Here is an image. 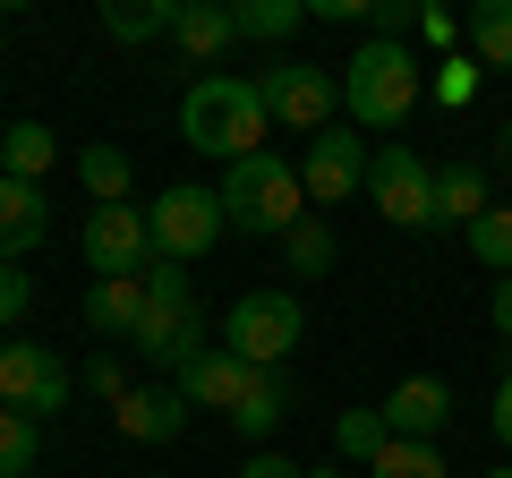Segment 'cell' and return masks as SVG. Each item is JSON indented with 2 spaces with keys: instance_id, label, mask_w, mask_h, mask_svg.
<instances>
[{
  "instance_id": "cell-29",
  "label": "cell",
  "mask_w": 512,
  "mask_h": 478,
  "mask_svg": "<svg viewBox=\"0 0 512 478\" xmlns=\"http://www.w3.org/2000/svg\"><path fill=\"white\" fill-rule=\"evenodd\" d=\"M282 257H291V274H333V231L308 214L291 239H282Z\"/></svg>"
},
{
  "instance_id": "cell-9",
  "label": "cell",
  "mask_w": 512,
  "mask_h": 478,
  "mask_svg": "<svg viewBox=\"0 0 512 478\" xmlns=\"http://www.w3.org/2000/svg\"><path fill=\"white\" fill-rule=\"evenodd\" d=\"M128 350L146 359V368H171V376H188L205 359V316H197V299H146V325L128 333Z\"/></svg>"
},
{
  "instance_id": "cell-30",
  "label": "cell",
  "mask_w": 512,
  "mask_h": 478,
  "mask_svg": "<svg viewBox=\"0 0 512 478\" xmlns=\"http://www.w3.org/2000/svg\"><path fill=\"white\" fill-rule=\"evenodd\" d=\"M26 308H35V282H26V274H18V265H0V333L18 325V316H26Z\"/></svg>"
},
{
  "instance_id": "cell-22",
  "label": "cell",
  "mask_w": 512,
  "mask_h": 478,
  "mask_svg": "<svg viewBox=\"0 0 512 478\" xmlns=\"http://www.w3.org/2000/svg\"><path fill=\"white\" fill-rule=\"evenodd\" d=\"M171 26H180V0H111L103 9L111 43H154V35H171Z\"/></svg>"
},
{
  "instance_id": "cell-14",
  "label": "cell",
  "mask_w": 512,
  "mask_h": 478,
  "mask_svg": "<svg viewBox=\"0 0 512 478\" xmlns=\"http://www.w3.org/2000/svg\"><path fill=\"white\" fill-rule=\"evenodd\" d=\"M248 385H256V368H248V359H231V350H205V359H197V368H188L180 376V393H188V410H222V419H231V410L239 402H248Z\"/></svg>"
},
{
  "instance_id": "cell-36",
  "label": "cell",
  "mask_w": 512,
  "mask_h": 478,
  "mask_svg": "<svg viewBox=\"0 0 512 478\" xmlns=\"http://www.w3.org/2000/svg\"><path fill=\"white\" fill-rule=\"evenodd\" d=\"M495 333H504V342H512V274L495 282Z\"/></svg>"
},
{
  "instance_id": "cell-25",
  "label": "cell",
  "mask_w": 512,
  "mask_h": 478,
  "mask_svg": "<svg viewBox=\"0 0 512 478\" xmlns=\"http://www.w3.org/2000/svg\"><path fill=\"white\" fill-rule=\"evenodd\" d=\"M77 180L94 188V205H128V180H137V171H128L120 146H86L77 154Z\"/></svg>"
},
{
  "instance_id": "cell-16",
  "label": "cell",
  "mask_w": 512,
  "mask_h": 478,
  "mask_svg": "<svg viewBox=\"0 0 512 478\" xmlns=\"http://www.w3.org/2000/svg\"><path fill=\"white\" fill-rule=\"evenodd\" d=\"M171 43H180L188 60H222L239 43V9H222V0H180V26H171Z\"/></svg>"
},
{
  "instance_id": "cell-18",
  "label": "cell",
  "mask_w": 512,
  "mask_h": 478,
  "mask_svg": "<svg viewBox=\"0 0 512 478\" xmlns=\"http://www.w3.org/2000/svg\"><path fill=\"white\" fill-rule=\"evenodd\" d=\"M60 163V137L43 129V120H18V129H0V180H26L43 188V171Z\"/></svg>"
},
{
  "instance_id": "cell-12",
  "label": "cell",
  "mask_w": 512,
  "mask_h": 478,
  "mask_svg": "<svg viewBox=\"0 0 512 478\" xmlns=\"http://www.w3.org/2000/svg\"><path fill=\"white\" fill-rule=\"evenodd\" d=\"M384 427H393V436H410V444H436V427L453 419V385H444V376H402V385L384 393Z\"/></svg>"
},
{
  "instance_id": "cell-37",
  "label": "cell",
  "mask_w": 512,
  "mask_h": 478,
  "mask_svg": "<svg viewBox=\"0 0 512 478\" xmlns=\"http://www.w3.org/2000/svg\"><path fill=\"white\" fill-rule=\"evenodd\" d=\"M308 478H342V461H308Z\"/></svg>"
},
{
  "instance_id": "cell-23",
  "label": "cell",
  "mask_w": 512,
  "mask_h": 478,
  "mask_svg": "<svg viewBox=\"0 0 512 478\" xmlns=\"http://www.w3.org/2000/svg\"><path fill=\"white\" fill-rule=\"evenodd\" d=\"M384 444H393L384 410H342V419H333V453H342V461H359V470L384 453Z\"/></svg>"
},
{
  "instance_id": "cell-38",
  "label": "cell",
  "mask_w": 512,
  "mask_h": 478,
  "mask_svg": "<svg viewBox=\"0 0 512 478\" xmlns=\"http://www.w3.org/2000/svg\"><path fill=\"white\" fill-rule=\"evenodd\" d=\"M504 171H512V111H504Z\"/></svg>"
},
{
  "instance_id": "cell-7",
  "label": "cell",
  "mask_w": 512,
  "mask_h": 478,
  "mask_svg": "<svg viewBox=\"0 0 512 478\" xmlns=\"http://www.w3.org/2000/svg\"><path fill=\"white\" fill-rule=\"evenodd\" d=\"M367 197H376V214L393 222V231H427L436 222V171H427L419 146H376V163H367Z\"/></svg>"
},
{
  "instance_id": "cell-26",
  "label": "cell",
  "mask_w": 512,
  "mask_h": 478,
  "mask_svg": "<svg viewBox=\"0 0 512 478\" xmlns=\"http://www.w3.org/2000/svg\"><path fill=\"white\" fill-rule=\"evenodd\" d=\"M43 461V419L26 410H0V478H26Z\"/></svg>"
},
{
  "instance_id": "cell-2",
  "label": "cell",
  "mask_w": 512,
  "mask_h": 478,
  "mask_svg": "<svg viewBox=\"0 0 512 478\" xmlns=\"http://www.w3.org/2000/svg\"><path fill=\"white\" fill-rule=\"evenodd\" d=\"M419 94H427V69H419V52L410 43H384V35H367L359 52L342 60V111H350V129H402L410 111H419Z\"/></svg>"
},
{
  "instance_id": "cell-19",
  "label": "cell",
  "mask_w": 512,
  "mask_h": 478,
  "mask_svg": "<svg viewBox=\"0 0 512 478\" xmlns=\"http://www.w3.org/2000/svg\"><path fill=\"white\" fill-rule=\"evenodd\" d=\"M282 419H291V385H282V368H256V385H248V402L231 410V427H239L248 444H265Z\"/></svg>"
},
{
  "instance_id": "cell-13",
  "label": "cell",
  "mask_w": 512,
  "mask_h": 478,
  "mask_svg": "<svg viewBox=\"0 0 512 478\" xmlns=\"http://www.w3.org/2000/svg\"><path fill=\"white\" fill-rule=\"evenodd\" d=\"M111 410H120V436H137V444H171L188 427V393L180 385H128Z\"/></svg>"
},
{
  "instance_id": "cell-35",
  "label": "cell",
  "mask_w": 512,
  "mask_h": 478,
  "mask_svg": "<svg viewBox=\"0 0 512 478\" xmlns=\"http://www.w3.org/2000/svg\"><path fill=\"white\" fill-rule=\"evenodd\" d=\"M239 478H308V470H299V461H282V453H248V470H239Z\"/></svg>"
},
{
  "instance_id": "cell-20",
  "label": "cell",
  "mask_w": 512,
  "mask_h": 478,
  "mask_svg": "<svg viewBox=\"0 0 512 478\" xmlns=\"http://www.w3.org/2000/svg\"><path fill=\"white\" fill-rule=\"evenodd\" d=\"M487 205L495 197H487V171H478V163H444L436 171V222H461V231H470Z\"/></svg>"
},
{
  "instance_id": "cell-31",
  "label": "cell",
  "mask_w": 512,
  "mask_h": 478,
  "mask_svg": "<svg viewBox=\"0 0 512 478\" xmlns=\"http://www.w3.org/2000/svg\"><path fill=\"white\" fill-rule=\"evenodd\" d=\"M478 94V60H444L436 69V103H470Z\"/></svg>"
},
{
  "instance_id": "cell-3",
  "label": "cell",
  "mask_w": 512,
  "mask_h": 478,
  "mask_svg": "<svg viewBox=\"0 0 512 478\" xmlns=\"http://www.w3.org/2000/svg\"><path fill=\"white\" fill-rule=\"evenodd\" d=\"M222 222H231V231H256V239H291L299 222H308V180H299V163H282V154L231 163L222 171Z\"/></svg>"
},
{
  "instance_id": "cell-4",
  "label": "cell",
  "mask_w": 512,
  "mask_h": 478,
  "mask_svg": "<svg viewBox=\"0 0 512 478\" xmlns=\"http://www.w3.org/2000/svg\"><path fill=\"white\" fill-rule=\"evenodd\" d=\"M299 342H308V308H299L291 291H248L222 316V350L248 359V368H282Z\"/></svg>"
},
{
  "instance_id": "cell-39",
  "label": "cell",
  "mask_w": 512,
  "mask_h": 478,
  "mask_svg": "<svg viewBox=\"0 0 512 478\" xmlns=\"http://www.w3.org/2000/svg\"><path fill=\"white\" fill-rule=\"evenodd\" d=\"M487 478H512V461H495V470H487Z\"/></svg>"
},
{
  "instance_id": "cell-10",
  "label": "cell",
  "mask_w": 512,
  "mask_h": 478,
  "mask_svg": "<svg viewBox=\"0 0 512 478\" xmlns=\"http://www.w3.org/2000/svg\"><path fill=\"white\" fill-rule=\"evenodd\" d=\"M86 265L103 282H137L154 265V231H146V214L137 205H94L86 214Z\"/></svg>"
},
{
  "instance_id": "cell-32",
  "label": "cell",
  "mask_w": 512,
  "mask_h": 478,
  "mask_svg": "<svg viewBox=\"0 0 512 478\" xmlns=\"http://www.w3.org/2000/svg\"><path fill=\"white\" fill-rule=\"evenodd\" d=\"M86 393H94V402H120V393H128L120 359H86Z\"/></svg>"
},
{
  "instance_id": "cell-15",
  "label": "cell",
  "mask_w": 512,
  "mask_h": 478,
  "mask_svg": "<svg viewBox=\"0 0 512 478\" xmlns=\"http://www.w3.org/2000/svg\"><path fill=\"white\" fill-rule=\"evenodd\" d=\"M43 231H52V205H43V188L0 180V265L35 257V248H43Z\"/></svg>"
},
{
  "instance_id": "cell-5",
  "label": "cell",
  "mask_w": 512,
  "mask_h": 478,
  "mask_svg": "<svg viewBox=\"0 0 512 478\" xmlns=\"http://www.w3.org/2000/svg\"><path fill=\"white\" fill-rule=\"evenodd\" d=\"M256 94H265V120H282V129H299V137H325L333 111H342V69L274 60V69L256 77Z\"/></svg>"
},
{
  "instance_id": "cell-21",
  "label": "cell",
  "mask_w": 512,
  "mask_h": 478,
  "mask_svg": "<svg viewBox=\"0 0 512 478\" xmlns=\"http://www.w3.org/2000/svg\"><path fill=\"white\" fill-rule=\"evenodd\" d=\"M461 35H470L478 69H512V0H478L470 18H461Z\"/></svg>"
},
{
  "instance_id": "cell-1",
  "label": "cell",
  "mask_w": 512,
  "mask_h": 478,
  "mask_svg": "<svg viewBox=\"0 0 512 478\" xmlns=\"http://www.w3.org/2000/svg\"><path fill=\"white\" fill-rule=\"evenodd\" d=\"M265 94H256V77H197V86L180 94V137L197 154H214L222 171L231 163H248V154H265Z\"/></svg>"
},
{
  "instance_id": "cell-17",
  "label": "cell",
  "mask_w": 512,
  "mask_h": 478,
  "mask_svg": "<svg viewBox=\"0 0 512 478\" xmlns=\"http://www.w3.org/2000/svg\"><path fill=\"white\" fill-rule=\"evenodd\" d=\"M137 325H146V274H137V282H94V291H86V333L128 342Z\"/></svg>"
},
{
  "instance_id": "cell-11",
  "label": "cell",
  "mask_w": 512,
  "mask_h": 478,
  "mask_svg": "<svg viewBox=\"0 0 512 478\" xmlns=\"http://www.w3.org/2000/svg\"><path fill=\"white\" fill-rule=\"evenodd\" d=\"M367 163H376V154L359 146V129H350V120H333L325 137H308V154H299V180H308V205H342V197H359Z\"/></svg>"
},
{
  "instance_id": "cell-34",
  "label": "cell",
  "mask_w": 512,
  "mask_h": 478,
  "mask_svg": "<svg viewBox=\"0 0 512 478\" xmlns=\"http://www.w3.org/2000/svg\"><path fill=\"white\" fill-rule=\"evenodd\" d=\"M495 444H504V453H512V368L495 376Z\"/></svg>"
},
{
  "instance_id": "cell-28",
  "label": "cell",
  "mask_w": 512,
  "mask_h": 478,
  "mask_svg": "<svg viewBox=\"0 0 512 478\" xmlns=\"http://www.w3.org/2000/svg\"><path fill=\"white\" fill-rule=\"evenodd\" d=\"M367 478H444V453H436V444H410V436H393L376 461H367Z\"/></svg>"
},
{
  "instance_id": "cell-24",
  "label": "cell",
  "mask_w": 512,
  "mask_h": 478,
  "mask_svg": "<svg viewBox=\"0 0 512 478\" xmlns=\"http://www.w3.org/2000/svg\"><path fill=\"white\" fill-rule=\"evenodd\" d=\"M461 239H470V257L487 265L495 282L512 274V205H487V214H478V222H470V231H461Z\"/></svg>"
},
{
  "instance_id": "cell-33",
  "label": "cell",
  "mask_w": 512,
  "mask_h": 478,
  "mask_svg": "<svg viewBox=\"0 0 512 478\" xmlns=\"http://www.w3.org/2000/svg\"><path fill=\"white\" fill-rule=\"evenodd\" d=\"M146 299H197V291H188V274H180V265H163V257H154V265H146Z\"/></svg>"
},
{
  "instance_id": "cell-8",
  "label": "cell",
  "mask_w": 512,
  "mask_h": 478,
  "mask_svg": "<svg viewBox=\"0 0 512 478\" xmlns=\"http://www.w3.org/2000/svg\"><path fill=\"white\" fill-rule=\"evenodd\" d=\"M77 393V376L60 368L43 342H0V410H26V419H52Z\"/></svg>"
},
{
  "instance_id": "cell-6",
  "label": "cell",
  "mask_w": 512,
  "mask_h": 478,
  "mask_svg": "<svg viewBox=\"0 0 512 478\" xmlns=\"http://www.w3.org/2000/svg\"><path fill=\"white\" fill-rule=\"evenodd\" d=\"M146 231H154V257H163V265H197L205 248L231 231V222H222V188H197V180L163 188L154 214H146Z\"/></svg>"
},
{
  "instance_id": "cell-27",
  "label": "cell",
  "mask_w": 512,
  "mask_h": 478,
  "mask_svg": "<svg viewBox=\"0 0 512 478\" xmlns=\"http://www.w3.org/2000/svg\"><path fill=\"white\" fill-rule=\"evenodd\" d=\"M299 26H308L299 0H239V35H256V43H291Z\"/></svg>"
}]
</instances>
